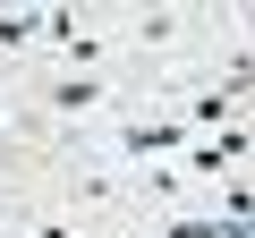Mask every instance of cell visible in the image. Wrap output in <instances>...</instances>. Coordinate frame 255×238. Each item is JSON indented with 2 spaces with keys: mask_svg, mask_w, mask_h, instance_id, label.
<instances>
[{
  "mask_svg": "<svg viewBox=\"0 0 255 238\" xmlns=\"http://www.w3.org/2000/svg\"><path fill=\"white\" fill-rule=\"evenodd\" d=\"M111 145H119V162H128V170H145V162L187 153V145H196V128H187V119H128Z\"/></svg>",
  "mask_w": 255,
  "mask_h": 238,
  "instance_id": "obj_1",
  "label": "cell"
},
{
  "mask_svg": "<svg viewBox=\"0 0 255 238\" xmlns=\"http://www.w3.org/2000/svg\"><path fill=\"white\" fill-rule=\"evenodd\" d=\"M247 153H255V136H247V128H230V136H196L179 162H187V179H230Z\"/></svg>",
  "mask_w": 255,
  "mask_h": 238,
  "instance_id": "obj_2",
  "label": "cell"
},
{
  "mask_svg": "<svg viewBox=\"0 0 255 238\" xmlns=\"http://www.w3.org/2000/svg\"><path fill=\"white\" fill-rule=\"evenodd\" d=\"M102 94H111V77H102V68H85V77H77V68H68V77H51V111H60V119H85Z\"/></svg>",
  "mask_w": 255,
  "mask_h": 238,
  "instance_id": "obj_3",
  "label": "cell"
},
{
  "mask_svg": "<svg viewBox=\"0 0 255 238\" xmlns=\"http://www.w3.org/2000/svg\"><path fill=\"white\" fill-rule=\"evenodd\" d=\"M162 238H238V221H221V213H179V221H162Z\"/></svg>",
  "mask_w": 255,
  "mask_h": 238,
  "instance_id": "obj_4",
  "label": "cell"
},
{
  "mask_svg": "<svg viewBox=\"0 0 255 238\" xmlns=\"http://www.w3.org/2000/svg\"><path fill=\"white\" fill-rule=\"evenodd\" d=\"M43 34V9H9V17H0V51H26Z\"/></svg>",
  "mask_w": 255,
  "mask_h": 238,
  "instance_id": "obj_5",
  "label": "cell"
},
{
  "mask_svg": "<svg viewBox=\"0 0 255 238\" xmlns=\"http://www.w3.org/2000/svg\"><path fill=\"white\" fill-rule=\"evenodd\" d=\"M221 119H230V94H221V85H204V94L187 102V128H221Z\"/></svg>",
  "mask_w": 255,
  "mask_h": 238,
  "instance_id": "obj_6",
  "label": "cell"
},
{
  "mask_svg": "<svg viewBox=\"0 0 255 238\" xmlns=\"http://www.w3.org/2000/svg\"><path fill=\"white\" fill-rule=\"evenodd\" d=\"M170 34H179V17H170V9H145V26H136V51H162Z\"/></svg>",
  "mask_w": 255,
  "mask_h": 238,
  "instance_id": "obj_7",
  "label": "cell"
},
{
  "mask_svg": "<svg viewBox=\"0 0 255 238\" xmlns=\"http://www.w3.org/2000/svg\"><path fill=\"white\" fill-rule=\"evenodd\" d=\"M0 119H9V102H0Z\"/></svg>",
  "mask_w": 255,
  "mask_h": 238,
  "instance_id": "obj_8",
  "label": "cell"
}]
</instances>
